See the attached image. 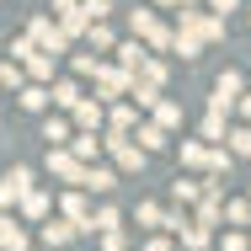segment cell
<instances>
[{
  "instance_id": "obj_1",
  "label": "cell",
  "mask_w": 251,
  "mask_h": 251,
  "mask_svg": "<svg viewBox=\"0 0 251 251\" xmlns=\"http://www.w3.org/2000/svg\"><path fill=\"white\" fill-rule=\"evenodd\" d=\"M27 182H32V171H27V166H11V171L0 176V208L16 203V198H27Z\"/></svg>"
},
{
  "instance_id": "obj_2",
  "label": "cell",
  "mask_w": 251,
  "mask_h": 251,
  "mask_svg": "<svg viewBox=\"0 0 251 251\" xmlns=\"http://www.w3.org/2000/svg\"><path fill=\"white\" fill-rule=\"evenodd\" d=\"M235 97H241V75H219L214 80V112H230Z\"/></svg>"
},
{
  "instance_id": "obj_3",
  "label": "cell",
  "mask_w": 251,
  "mask_h": 251,
  "mask_svg": "<svg viewBox=\"0 0 251 251\" xmlns=\"http://www.w3.org/2000/svg\"><path fill=\"white\" fill-rule=\"evenodd\" d=\"M80 187H91V193H112V187H118V176H112L107 166H86V182H80Z\"/></svg>"
},
{
  "instance_id": "obj_4",
  "label": "cell",
  "mask_w": 251,
  "mask_h": 251,
  "mask_svg": "<svg viewBox=\"0 0 251 251\" xmlns=\"http://www.w3.org/2000/svg\"><path fill=\"white\" fill-rule=\"evenodd\" d=\"M49 101H53V91H43V86H22V107H27V112H43Z\"/></svg>"
},
{
  "instance_id": "obj_5",
  "label": "cell",
  "mask_w": 251,
  "mask_h": 251,
  "mask_svg": "<svg viewBox=\"0 0 251 251\" xmlns=\"http://www.w3.org/2000/svg\"><path fill=\"white\" fill-rule=\"evenodd\" d=\"M43 139H49L53 150H64V139H70V123H64V118H49V123H43Z\"/></svg>"
},
{
  "instance_id": "obj_6",
  "label": "cell",
  "mask_w": 251,
  "mask_h": 251,
  "mask_svg": "<svg viewBox=\"0 0 251 251\" xmlns=\"http://www.w3.org/2000/svg\"><path fill=\"white\" fill-rule=\"evenodd\" d=\"M70 235H75V225H59V219H49V225H43V241H49V246H64Z\"/></svg>"
},
{
  "instance_id": "obj_7",
  "label": "cell",
  "mask_w": 251,
  "mask_h": 251,
  "mask_svg": "<svg viewBox=\"0 0 251 251\" xmlns=\"http://www.w3.org/2000/svg\"><path fill=\"white\" fill-rule=\"evenodd\" d=\"M75 123H80V128H97V123H101V107H97V101H80V107H75Z\"/></svg>"
},
{
  "instance_id": "obj_8",
  "label": "cell",
  "mask_w": 251,
  "mask_h": 251,
  "mask_svg": "<svg viewBox=\"0 0 251 251\" xmlns=\"http://www.w3.org/2000/svg\"><path fill=\"white\" fill-rule=\"evenodd\" d=\"M27 70H32V80H49V75H53V59H49L43 49H38L32 59H27Z\"/></svg>"
},
{
  "instance_id": "obj_9",
  "label": "cell",
  "mask_w": 251,
  "mask_h": 251,
  "mask_svg": "<svg viewBox=\"0 0 251 251\" xmlns=\"http://www.w3.org/2000/svg\"><path fill=\"white\" fill-rule=\"evenodd\" d=\"M118 59H123V70H139V64H150L139 43H123V49H118Z\"/></svg>"
},
{
  "instance_id": "obj_10",
  "label": "cell",
  "mask_w": 251,
  "mask_h": 251,
  "mask_svg": "<svg viewBox=\"0 0 251 251\" xmlns=\"http://www.w3.org/2000/svg\"><path fill=\"white\" fill-rule=\"evenodd\" d=\"M53 101H59V107H80V91H75V80H59V86H53Z\"/></svg>"
},
{
  "instance_id": "obj_11",
  "label": "cell",
  "mask_w": 251,
  "mask_h": 251,
  "mask_svg": "<svg viewBox=\"0 0 251 251\" xmlns=\"http://www.w3.org/2000/svg\"><path fill=\"white\" fill-rule=\"evenodd\" d=\"M97 150H101V145L91 139V134H75V150H70V155H75V160H91Z\"/></svg>"
},
{
  "instance_id": "obj_12",
  "label": "cell",
  "mask_w": 251,
  "mask_h": 251,
  "mask_svg": "<svg viewBox=\"0 0 251 251\" xmlns=\"http://www.w3.org/2000/svg\"><path fill=\"white\" fill-rule=\"evenodd\" d=\"M22 208L38 219V214H49V198H43V193H27V198H22Z\"/></svg>"
},
{
  "instance_id": "obj_13",
  "label": "cell",
  "mask_w": 251,
  "mask_h": 251,
  "mask_svg": "<svg viewBox=\"0 0 251 251\" xmlns=\"http://www.w3.org/2000/svg\"><path fill=\"white\" fill-rule=\"evenodd\" d=\"M0 86H11V91H16V86H22V70H16V64H11V59H5V64H0Z\"/></svg>"
},
{
  "instance_id": "obj_14",
  "label": "cell",
  "mask_w": 251,
  "mask_h": 251,
  "mask_svg": "<svg viewBox=\"0 0 251 251\" xmlns=\"http://www.w3.org/2000/svg\"><path fill=\"white\" fill-rule=\"evenodd\" d=\"M91 49H112V32H107L101 22H91Z\"/></svg>"
},
{
  "instance_id": "obj_15",
  "label": "cell",
  "mask_w": 251,
  "mask_h": 251,
  "mask_svg": "<svg viewBox=\"0 0 251 251\" xmlns=\"http://www.w3.org/2000/svg\"><path fill=\"white\" fill-rule=\"evenodd\" d=\"M219 134H225V123H219V112H208L203 118V139H219Z\"/></svg>"
},
{
  "instance_id": "obj_16",
  "label": "cell",
  "mask_w": 251,
  "mask_h": 251,
  "mask_svg": "<svg viewBox=\"0 0 251 251\" xmlns=\"http://www.w3.org/2000/svg\"><path fill=\"white\" fill-rule=\"evenodd\" d=\"M128 27H134V32H155V22H150V11H134V16H128Z\"/></svg>"
},
{
  "instance_id": "obj_17",
  "label": "cell",
  "mask_w": 251,
  "mask_h": 251,
  "mask_svg": "<svg viewBox=\"0 0 251 251\" xmlns=\"http://www.w3.org/2000/svg\"><path fill=\"white\" fill-rule=\"evenodd\" d=\"M171 198H176V203H193V198H198V187H193V182H176V187H171Z\"/></svg>"
},
{
  "instance_id": "obj_18",
  "label": "cell",
  "mask_w": 251,
  "mask_h": 251,
  "mask_svg": "<svg viewBox=\"0 0 251 251\" xmlns=\"http://www.w3.org/2000/svg\"><path fill=\"white\" fill-rule=\"evenodd\" d=\"M139 139H145V150H160V145H166V134H160V128H139Z\"/></svg>"
},
{
  "instance_id": "obj_19",
  "label": "cell",
  "mask_w": 251,
  "mask_h": 251,
  "mask_svg": "<svg viewBox=\"0 0 251 251\" xmlns=\"http://www.w3.org/2000/svg\"><path fill=\"white\" fill-rule=\"evenodd\" d=\"M230 145H235L241 155H251V128H235V134H230Z\"/></svg>"
},
{
  "instance_id": "obj_20",
  "label": "cell",
  "mask_w": 251,
  "mask_h": 251,
  "mask_svg": "<svg viewBox=\"0 0 251 251\" xmlns=\"http://www.w3.org/2000/svg\"><path fill=\"white\" fill-rule=\"evenodd\" d=\"M208 5H214V11H235L241 0H208Z\"/></svg>"
},
{
  "instance_id": "obj_21",
  "label": "cell",
  "mask_w": 251,
  "mask_h": 251,
  "mask_svg": "<svg viewBox=\"0 0 251 251\" xmlns=\"http://www.w3.org/2000/svg\"><path fill=\"white\" fill-rule=\"evenodd\" d=\"M241 112H246V118H251V97H246V101H241Z\"/></svg>"
}]
</instances>
